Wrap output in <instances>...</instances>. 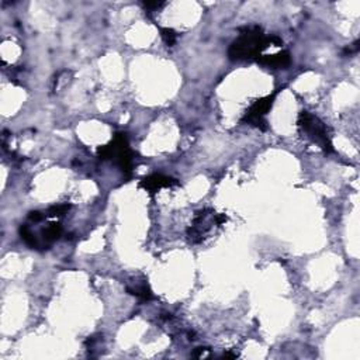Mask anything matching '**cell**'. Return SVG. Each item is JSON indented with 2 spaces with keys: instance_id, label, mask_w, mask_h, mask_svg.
Instances as JSON below:
<instances>
[{
  "instance_id": "8992f818",
  "label": "cell",
  "mask_w": 360,
  "mask_h": 360,
  "mask_svg": "<svg viewBox=\"0 0 360 360\" xmlns=\"http://www.w3.org/2000/svg\"><path fill=\"white\" fill-rule=\"evenodd\" d=\"M256 62L263 66H269V68H276V69L277 68H283V69H286L291 64V56H290L288 51H280V52L273 55H259Z\"/></svg>"
},
{
  "instance_id": "52a82bcc",
  "label": "cell",
  "mask_w": 360,
  "mask_h": 360,
  "mask_svg": "<svg viewBox=\"0 0 360 360\" xmlns=\"http://www.w3.org/2000/svg\"><path fill=\"white\" fill-rule=\"evenodd\" d=\"M62 232H64V229H62V225L59 222H49L48 225L42 229V239L49 245V244L59 239Z\"/></svg>"
},
{
  "instance_id": "4fadbf2b",
  "label": "cell",
  "mask_w": 360,
  "mask_h": 360,
  "mask_svg": "<svg viewBox=\"0 0 360 360\" xmlns=\"http://www.w3.org/2000/svg\"><path fill=\"white\" fill-rule=\"evenodd\" d=\"M163 5H165L163 2H144V7L146 10H149V12L159 9V7L163 6Z\"/></svg>"
},
{
  "instance_id": "3957f363",
  "label": "cell",
  "mask_w": 360,
  "mask_h": 360,
  "mask_svg": "<svg viewBox=\"0 0 360 360\" xmlns=\"http://www.w3.org/2000/svg\"><path fill=\"white\" fill-rule=\"evenodd\" d=\"M298 128L300 131L308 137L310 139H312L314 142L324 149L325 154H332L335 152L334 149V144H332V139H331V132L329 128L326 127L324 121H321L317 115L311 114L308 111H301L298 114V120H297Z\"/></svg>"
},
{
  "instance_id": "8fae6325",
  "label": "cell",
  "mask_w": 360,
  "mask_h": 360,
  "mask_svg": "<svg viewBox=\"0 0 360 360\" xmlns=\"http://www.w3.org/2000/svg\"><path fill=\"white\" fill-rule=\"evenodd\" d=\"M71 207L72 205L71 204H58V205H52V207H49L48 210H47V213H45V216L47 217H62L65 216L68 211L71 210Z\"/></svg>"
},
{
  "instance_id": "7a4b0ae2",
  "label": "cell",
  "mask_w": 360,
  "mask_h": 360,
  "mask_svg": "<svg viewBox=\"0 0 360 360\" xmlns=\"http://www.w3.org/2000/svg\"><path fill=\"white\" fill-rule=\"evenodd\" d=\"M132 156H134V152L130 149L128 137L126 132H115L113 139L107 145L97 148L99 159L114 161L121 169V172L127 176H131L132 173Z\"/></svg>"
},
{
  "instance_id": "ba28073f",
  "label": "cell",
  "mask_w": 360,
  "mask_h": 360,
  "mask_svg": "<svg viewBox=\"0 0 360 360\" xmlns=\"http://www.w3.org/2000/svg\"><path fill=\"white\" fill-rule=\"evenodd\" d=\"M127 291H128L130 294L135 295V297L139 298L141 301H151L152 298H154V294H152L149 286H148L146 283H142V284L135 286V287L132 288L127 287Z\"/></svg>"
},
{
  "instance_id": "6da1fadb",
  "label": "cell",
  "mask_w": 360,
  "mask_h": 360,
  "mask_svg": "<svg viewBox=\"0 0 360 360\" xmlns=\"http://www.w3.org/2000/svg\"><path fill=\"white\" fill-rule=\"evenodd\" d=\"M239 37L235 40L228 49L231 61H256L262 51L272 44L282 47L283 41L276 36L266 37L262 27L259 25H245L241 27Z\"/></svg>"
},
{
  "instance_id": "5bb4252c",
  "label": "cell",
  "mask_w": 360,
  "mask_h": 360,
  "mask_svg": "<svg viewBox=\"0 0 360 360\" xmlns=\"http://www.w3.org/2000/svg\"><path fill=\"white\" fill-rule=\"evenodd\" d=\"M208 350H210L208 348H197L193 352V356H196V357H203V356H205V352H208Z\"/></svg>"
},
{
  "instance_id": "277c9868",
  "label": "cell",
  "mask_w": 360,
  "mask_h": 360,
  "mask_svg": "<svg viewBox=\"0 0 360 360\" xmlns=\"http://www.w3.org/2000/svg\"><path fill=\"white\" fill-rule=\"evenodd\" d=\"M280 90L282 89L273 92L269 96L260 97L258 100H255L251 104V107L246 110L244 117L241 118V123H245V124H249V126L256 127L260 131H267L269 126H267V121H266V114L269 113V110L273 106L275 99H276Z\"/></svg>"
},
{
  "instance_id": "30bf717a",
  "label": "cell",
  "mask_w": 360,
  "mask_h": 360,
  "mask_svg": "<svg viewBox=\"0 0 360 360\" xmlns=\"http://www.w3.org/2000/svg\"><path fill=\"white\" fill-rule=\"evenodd\" d=\"M161 37L168 47H173L177 41V33L173 28H161Z\"/></svg>"
},
{
  "instance_id": "9c48e42d",
  "label": "cell",
  "mask_w": 360,
  "mask_h": 360,
  "mask_svg": "<svg viewBox=\"0 0 360 360\" xmlns=\"http://www.w3.org/2000/svg\"><path fill=\"white\" fill-rule=\"evenodd\" d=\"M18 232H20L21 239L24 241L25 244L30 246L31 249H44V245H41V244L38 242V239L36 238V235L31 232V229L28 228L27 225H21L20 229H18Z\"/></svg>"
},
{
  "instance_id": "5b68a950",
  "label": "cell",
  "mask_w": 360,
  "mask_h": 360,
  "mask_svg": "<svg viewBox=\"0 0 360 360\" xmlns=\"http://www.w3.org/2000/svg\"><path fill=\"white\" fill-rule=\"evenodd\" d=\"M179 182L170 176H165V174L161 173H154L151 176H146L144 179L139 182V187L145 189L146 192H149L151 194L154 193L159 192L161 189L163 187H172V186H177Z\"/></svg>"
},
{
  "instance_id": "7c38bea8",
  "label": "cell",
  "mask_w": 360,
  "mask_h": 360,
  "mask_svg": "<svg viewBox=\"0 0 360 360\" xmlns=\"http://www.w3.org/2000/svg\"><path fill=\"white\" fill-rule=\"evenodd\" d=\"M45 217L47 216H45L44 213H41V211H31V213H28V218H30L31 221H34V222L42 221Z\"/></svg>"
}]
</instances>
